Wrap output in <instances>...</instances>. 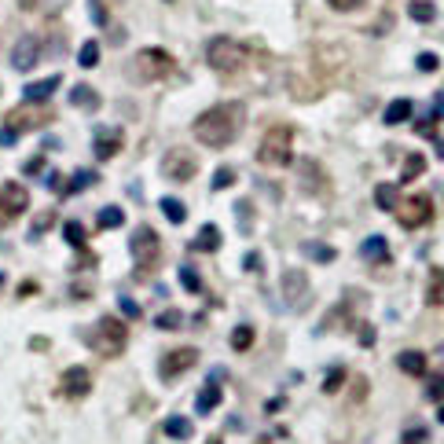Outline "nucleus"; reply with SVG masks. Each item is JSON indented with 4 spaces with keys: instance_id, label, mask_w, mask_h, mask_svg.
Listing matches in <instances>:
<instances>
[{
    "instance_id": "19",
    "label": "nucleus",
    "mask_w": 444,
    "mask_h": 444,
    "mask_svg": "<svg viewBox=\"0 0 444 444\" xmlns=\"http://www.w3.org/2000/svg\"><path fill=\"white\" fill-rule=\"evenodd\" d=\"M195 250H206V253H213L217 246H220V228L217 224H202L198 228V235H195V242H191Z\"/></svg>"
},
{
    "instance_id": "36",
    "label": "nucleus",
    "mask_w": 444,
    "mask_h": 444,
    "mask_svg": "<svg viewBox=\"0 0 444 444\" xmlns=\"http://www.w3.org/2000/svg\"><path fill=\"white\" fill-rule=\"evenodd\" d=\"M415 67H419L422 73H430V70H437V67H441V59L433 56V51H422V56L415 59Z\"/></svg>"
},
{
    "instance_id": "15",
    "label": "nucleus",
    "mask_w": 444,
    "mask_h": 444,
    "mask_svg": "<svg viewBox=\"0 0 444 444\" xmlns=\"http://www.w3.org/2000/svg\"><path fill=\"white\" fill-rule=\"evenodd\" d=\"M283 294H287V301H305V294H309V279H305V272H287L283 276Z\"/></svg>"
},
{
    "instance_id": "24",
    "label": "nucleus",
    "mask_w": 444,
    "mask_h": 444,
    "mask_svg": "<svg viewBox=\"0 0 444 444\" xmlns=\"http://www.w3.org/2000/svg\"><path fill=\"white\" fill-rule=\"evenodd\" d=\"M96 224L107 231V228H121L125 224V209L121 206H103L100 209V217H96Z\"/></svg>"
},
{
    "instance_id": "45",
    "label": "nucleus",
    "mask_w": 444,
    "mask_h": 444,
    "mask_svg": "<svg viewBox=\"0 0 444 444\" xmlns=\"http://www.w3.org/2000/svg\"><path fill=\"white\" fill-rule=\"evenodd\" d=\"M23 169H26V173H40V169H45V158H34V162H26Z\"/></svg>"
},
{
    "instance_id": "3",
    "label": "nucleus",
    "mask_w": 444,
    "mask_h": 444,
    "mask_svg": "<svg viewBox=\"0 0 444 444\" xmlns=\"http://www.w3.org/2000/svg\"><path fill=\"white\" fill-rule=\"evenodd\" d=\"M290 147H294V129L290 125H272L257 143V162L272 165V169L290 165Z\"/></svg>"
},
{
    "instance_id": "6",
    "label": "nucleus",
    "mask_w": 444,
    "mask_h": 444,
    "mask_svg": "<svg viewBox=\"0 0 444 444\" xmlns=\"http://www.w3.org/2000/svg\"><path fill=\"white\" fill-rule=\"evenodd\" d=\"M129 250H132V257H136V268L140 272H151L158 257H162V246H158V231L154 228H147L140 224L132 231V239H129Z\"/></svg>"
},
{
    "instance_id": "2",
    "label": "nucleus",
    "mask_w": 444,
    "mask_h": 444,
    "mask_svg": "<svg viewBox=\"0 0 444 444\" xmlns=\"http://www.w3.org/2000/svg\"><path fill=\"white\" fill-rule=\"evenodd\" d=\"M173 56L169 51H162V48H143V51H136L132 56V62H129V78L136 81V84H151V81H162V78H169L173 73Z\"/></svg>"
},
{
    "instance_id": "46",
    "label": "nucleus",
    "mask_w": 444,
    "mask_h": 444,
    "mask_svg": "<svg viewBox=\"0 0 444 444\" xmlns=\"http://www.w3.org/2000/svg\"><path fill=\"white\" fill-rule=\"evenodd\" d=\"M15 136H19V132H12V129H0V147L15 143Z\"/></svg>"
},
{
    "instance_id": "34",
    "label": "nucleus",
    "mask_w": 444,
    "mask_h": 444,
    "mask_svg": "<svg viewBox=\"0 0 444 444\" xmlns=\"http://www.w3.org/2000/svg\"><path fill=\"white\" fill-rule=\"evenodd\" d=\"M180 283H184V290H191V294L202 290V279H198V276H195V268H187V264L180 268Z\"/></svg>"
},
{
    "instance_id": "26",
    "label": "nucleus",
    "mask_w": 444,
    "mask_h": 444,
    "mask_svg": "<svg viewBox=\"0 0 444 444\" xmlns=\"http://www.w3.org/2000/svg\"><path fill=\"white\" fill-rule=\"evenodd\" d=\"M162 213H165L169 220H173V224H184V220H187V206L180 202V198L165 195V198H162Z\"/></svg>"
},
{
    "instance_id": "29",
    "label": "nucleus",
    "mask_w": 444,
    "mask_h": 444,
    "mask_svg": "<svg viewBox=\"0 0 444 444\" xmlns=\"http://www.w3.org/2000/svg\"><path fill=\"white\" fill-rule=\"evenodd\" d=\"M78 62H81L84 70H92V67H96V62H100V45H96V40H84L81 51H78Z\"/></svg>"
},
{
    "instance_id": "11",
    "label": "nucleus",
    "mask_w": 444,
    "mask_h": 444,
    "mask_svg": "<svg viewBox=\"0 0 444 444\" xmlns=\"http://www.w3.org/2000/svg\"><path fill=\"white\" fill-rule=\"evenodd\" d=\"M121 143H125L121 129H114V125H100V129H96V143H92V151H96L100 162H107V158H114V154L121 151Z\"/></svg>"
},
{
    "instance_id": "50",
    "label": "nucleus",
    "mask_w": 444,
    "mask_h": 444,
    "mask_svg": "<svg viewBox=\"0 0 444 444\" xmlns=\"http://www.w3.org/2000/svg\"><path fill=\"white\" fill-rule=\"evenodd\" d=\"M0 287H4V272H0Z\"/></svg>"
},
{
    "instance_id": "35",
    "label": "nucleus",
    "mask_w": 444,
    "mask_h": 444,
    "mask_svg": "<svg viewBox=\"0 0 444 444\" xmlns=\"http://www.w3.org/2000/svg\"><path fill=\"white\" fill-rule=\"evenodd\" d=\"M305 253L312 261H334V250L331 246H316V242H305Z\"/></svg>"
},
{
    "instance_id": "23",
    "label": "nucleus",
    "mask_w": 444,
    "mask_h": 444,
    "mask_svg": "<svg viewBox=\"0 0 444 444\" xmlns=\"http://www.w3.org/2000/svg\"><path fill=\"white\" fill-rule=\"evenodd\" d=\"M397 364H400V371H408V375H426V356L415 353V349H411V353H400Z\"/></svg>"
},
{
    "instance_id": "30",
    "label": "nucleus",
    "mask_w": 444,
    "mask_h": 444,
    "mask_svg": "<svg viewBox=\"0 0 444 444\" xmlns=\"http://www.w3.org/2000/svg\"><path fill=\"white\" fill-rule=\"evenodd\" d=\"M253 345V327H235V334H231V349H235V353H246V349Z\"/></svg>"
},
{
    "instance_id": "47",
    "label": "nucleus",
    "mask_w": 444,
    "mask_h": 444,
    "mask_svg": "<svg viewBox=\"0 0 444 444\" xmlns=\"http://www.w3.org/2000/svg\"><path fill=\"white\" fill-rule=\"evenodd\" d=\"M45 184L51 187V191H56V187L62 184V176H59V173H48V176H45Z\"/></svg>"
},
{
    "instance_id": "22",
    "label": "nucleus",
    "mask_w": 444,
    "mask_h": 444,
    "mask_svg": "<svg viewBox=\"0 0 444 444\" xmlns=\"http://www.w3.org/2000/svg\"><path fill=\"white\" fill-rule=\"evenodd\" d=\"M364 261H389V246H386V239L382 235H371V239H364Z\"/></svg>"
},
{
    "instance_id": "14",
    "label": "nucleus",
    "mask_w": 444,
    "mask_h": 444,
    "mask_svg": "<svg viewBox=\"0 0 444 444\" xmlns=\"http://www.w3.org/2000/svg\"><path fill=\"white\" fill-rule=\"evenodd\" d=\"M89 386H92V378H89L84 367H70V371L62 375V382H59V389L67 397H84V393H89Z\"/></svg>"
},
{
    "instance_id": "28",
    "label": "nucleus",
    "mask_w": 444,
    "mask_h": 444,
    "mask_svg": "<svg viewBox=\"0 0 444 444\" xmlns=\"http://www.w3.org/2000/svg\"><path fill=\"white\" fill-rule=\"evenodd\" d=\"M96 180H100V176L92 173V169H78V173L70 176V187H67V195H78V191H84V187H92Z\"/></svg>"
},
{
    "instance_id": "9",
    "label": "nucleus",
    "mask_w": 444,
    "mask_h": 444,
    "mask_svg": "<svg viewBox=\"0 0 444 444\" xmlns=\"http://www.w3.org/2000/svg\"><path fill=\"white\" fill-rule=\"evenodd\" d=\"M195 169H198V165H195V154H187V151H169V154H165V162H162V173H165L173 184L191 180Z\"/></svg>"
},
{
    "instance_id": "13",
    "label": "nucleus",
    "mask_w": 444,
    "mask_h": 444,
    "mask_svg": "<svg viewBox=\"0 0 444 444\" xmlns=\"http://www.w3.org/2000/svg\"><path fill=\"white\" fill-rule=\"evenodd\" d=\"M59 84H62V78H59V73H51V78H45V81L26 84V89H23V100H26V103H45L48 96H56V92H59Z\"/></svg>"
},
{
    "instance_id": "21",
    "label": "nucleus",
    "mask_w": 444,
    "mask_h": 444,
    "mask_svg": "<svg viewBox=\"0 0 444 444\" xmlns=\"http://www.w3.org/2000/svg\"><path fill=\"white\" fill-rule=\"evenodd\" d=\"M165 433L173 441H191V433H195V426H191V419H184V415H173V419H165Z\"/></svg>"
},
{
    "instance_id": "48",
    "label": "nucleus",
    "mask_w": 444,
    "mask_h": 444,
    "mask_svg": "<svg viewBox=\"0 0 444 444\" xmlns=\"http://www.w3.org/2000/svg\"><path fill=\"white\" fill-rule=\"evenodd\" d=\"M433 118H444V100H433Z\"/></svg>"
},
{
    "instance_id": "8",
    "label": "nucleus",
    "mask_w": 444,
    "mask_h": 444,
    "mask_svg": "<svg viewBox=\"0 0 444 444\" xmlns=\"http://www.w3.org/2000/svg\"><path fill=\"white\" fill-rule=\"evenodd\" d=\"M430 213H433V202H430V195H415V198H408V202L400 206L397 220H400V228L415 231V228H422V224H426V220H430Z\"/></svg>"
},
{
    "instance_id": "1",
    "label": "nucleus",
    "mask_w": 444,
    "mask_h": 444,
    "mask_svg": "<svg viewBox=\"0 0 444 444\" xmlns=\"http://www.w3.org/2000/svg\"><path fill=\"white\" fill-rule=\"evenodd\" d=\"M242 121H246L242 103H217V107H209L195 118V136L206 147H228L242 132Z\"/></svg>"
},
{
    "instance_id": "5",
    "label": "nucleus",
    "mask_w": 444,
    "mask_h": 444,
    "mask_svg": "<svg viewBox=\"0 0 444 444\" xmlns=\"http://www.w3.org/2000/svg\"><path fill=\"white\" fill-rule=\"evenodd\" d=\"M206 62L213 70H220V73H231V70H239L242 62H246V51H242V45L231 40V37H213L206 45Z\"/></svg>"
},
{
    "instance_id": "25",
    "label": "nucleus",
    "mask_w": 444,
    "mask_h": 444,
    "mask_svg": "<svg viewBox=\"0 0 444 444\" xmlns=\"http://www.w3.org/2000/svg\"><path fill=\"white\" fill-rule=\"evenodd\" d=\"M422 173H426V158H422V154H408L404 169H400V180H404V184H411V180H419Z\"/></svg>"
},
{
    "instance_id": "32",
    "label": "nucleus",
    "mask_w": 444,
    "mask_h": 444,
    "mask_svg": "<svg viewBox=\"0 0 444 444\" xmlns=\"http://www.w3.org/2000/svg\"><path fill=\"white\" fill-rule=\"evenodd\" d=\"M62 235H67V242H70V246H84V228L78 224V220H67V228H62Z\"/></svg>"
},
{
    "instance_id": "40",
    "label": "nucleus",
    "mask_w": 444,
    "mask_h": 444,
    "mask_svg": "<svg viewBox=\"0 0 444 444\" xmlns=\"http://www.w3.org/2000/svg\"><path fill=\"white\" fill-rule=\"evenodd\" d=\"M342 378H345V371H342V367H334V371L327 375V386H323V389H327V393H334V389L342 386Z\"/></svg>"
},
{
    "instance_id": "4",
    "label": "nucleus",
    "mask_w": 444,
    "mask_h": 444,
    "mask_svg": "<svg viewBox=\"0 0 444 444\" xmlns=\"http://www.w3.org/2000/svg\"><path fill=\"white\" fill-rule=\"evenodd\" d=\"M84 342L96 349L100 356H118L121 349H125V342H129V331H125L121 320H114V316H103V320H96V327L84 334Z\"/></svg>"
},
{
    "instance_id": "12",
    "label": "nucleus",
    "mask_w": 444,
    "mask_h": 444,
    "mask_svg": "<svg viewBox=\"0 0 444 444\" xmlns=\"http://www.w3.org/2000/svg\"><path fill=\"white\" fill-rule=\"evenodd\" d=\"M37 59H40V40L37 37H23L19 45L12 48V67L15 70H34L37 67Z\"/></svg>"
},
{
    "instance_id": "42",
    "label": "nucleus",
    "mask_w": 444,
    "mask_h": 444,
    "mask_svg": "<svg viewBox=\"0 0 444 444\" xmlns=\"http://www.w3.org/2000/svg\"><path fill=\"white\" fill-rule=\"evenodd\" d=\"M51 217H56V213H40V217L34 220V235H40V231H45V228L51 224Z\"/></svg>"
},
{
    "instance_id": "39",
    "label": "nucleus",
    "mask_w": 444,
    "mask_h": 444,
    "mask_svg": "<svg viewBox=\"0 0 444 444\" xmlns=\"http://www.w3.org/2000/svg\"><path fill=\"white\" fill-rule=\"evenodd\" d=\"M89 8H92V23H96V26H107V12H103V0H89Z\"/></svg>"
},
{
    "instance_id": "49",
    "label": "nucleus",
    "mask_w": 444,
    "mask_h": 444,
    "mask_svg": "<svg viewBox=\"0 0 444 444\" xmlns=\"http://www.w3.org/2000/svg\"><path fill=\"white\" fill-rule=\"evenodd\" d=\"M437 419H441V422H444V408H441V411H437Z\"/></svg>"
},
{
    "instance_id": "33",
    "label": "nucleus",
    "mask_w": 444,
    "mask_h": 444,
    "mask_svg": "<svg viewBox=\"0 0 444 444\" xmlns=\"http://www.w3.org/2000/svg\"><path fill=\"white\" fill-rule=\"evenodd\" d=\"M228 184H235V169H231V165H220L217 173H213V191H224Z\"/></svg>"
},
{
    "instance_id": "27",
    "label": "nucleus",
    "mask_w": 444,
    "mask_h": 444,
    "mask_svg": "<svg viewBox=\"0 0 444 444\" xmlns=\"http://www.w3.org/2000/svg\"><path fill=\"white\" fill-rule=\"evenodd\" d=\"M408 15L415 19V23H433V19H437V8H433L430 0H411V4H408Z\"/></svg>"
},
{
    "instance_id": "44",
    "label": "nucleus",
    "mask_w": 444,
    "mask_h": 444,
    "mask_svg": "<svg viewBox=\"0 0 444 444\" xmlns=\"http://www.w3.org/2000/svg\"><path fill=\"white\" fill-rule=\"evenodd\" d=\"M239 224L250 228V202H239Z\"/></svg>"
},
{
    "instance_id": "10",
    "label": "nucleus",
    "mask_w": 444,
    "mask_h": 444,
    "mask_svg": "<svg viewBox=\"0 0 444 444\" xmlns=\"http://www.w3.org/2000/svg\"><path fill=\"white\" fill-rule=\"evenodd\" d=\"M26 206H30V191H26V184H0V213H8V217H19V213H26Z\"/></svg>"
},
{
    "instance_id": "38",
    "label": "nucleus",
    "mask_w": 444,
    "mask_h": 444,
    "mask_svg": "<svg viewBox=\"0 0 444 444\" xmlns=\"http://www.w3.org/2000/svg\"><path fill=\"white\" fill-rule=\"evenodd\" d=\"M327 4H331L334 12H356V8H364L367 0H327Z\"/></svg>"
},
{
    "instance_id": "41",
    "label": "nucleus",
    "mask_w": 444,
    "mask_h": 444,
    "mask_svg": "<svg viewBox=\"0 0 444 444\" xmlns=\"http://www.w3.org/2000/svg\"><path fill=\"white\" fill-rule=\"evenodd\" d=\"M121 312L129 316V320H136V316H143V309H140V305H136L132 298H121Z\"/></svg>"
},
{
    "instance_id": "18",
    "label": "nucleus",
    "mask_w": 444,
    "mask_h": 444,
    "mask_svg": "<svg viewBox=\"0 0 444 444\" xmlns=\"http://www.w3.org/2000/svg\"><path fill=\"white\" fill-rule=\"evenodd\" d=\"M411 110H415V103H411V100H393V103L386 107L382 121H386V125H400V121L411 118Z\"/></svg>"
},
{
    "instance_id": "20",
    "label": "nucleus",
    "mask_w": 444,
    "mask_h": 444,
    "mask_svg": "<svg viewBox=\"0 0 444 444\" xmlns=\"http://www.w3.org/2000/svg\"><path fill=\"white\" fill-rule=\"evenodd\" d=\"M375 202H378V209L393 213V209L400 206V191H397V184H378V187H375Z\"/></svg>"
},
{
    "instance_id": "16",
    "label": "nucleus",
    "mask_w": 444,
    "mask_h": 444,
    "mask_svg": "<svg viewBox=\"0 0 444 444\" xmlns=\"http://www.w3.org/2000/svg\"><path fill=\"white\" fill-rule=\"evenodd\" d=\"M220 397H224V389H220L217 382H209V386L202 389V393L195 397V411H198V415H209V411H213V408L220 404Z\"/></svg>"
},
{
    "instance_id": "31",
    "label": "nucleus",
    "mask_w": 444,
    "mask_h": 444,
    "mask_svg": "<svg viewBox=\"0 0 444 444\" xmlns=\"http://www.w3.org/2000/svg\"><path fill=\"white\" fill-rule=\"evenodd\" d=\"M154 327H158V331H176V327H180V312H176V309L158 312L154 316Z\"/></svg>"
},
{
    "instance_id": "37",
    "label": "nucleus",
    "mask_w": 444,
    "mask_h": 444,
    "mask_svg": "<svg viewBox=\"0 0 444 444\" xmlns=\"http://www.w3.org/2000/svg\"><path fill=\"white\" fill-rule=\"evenodd\" d=\"M426 397H430V400H444V375H433V378H430Z\"/></svg>"
},
{
    "instance_id": "7",
    "label": "nucleus",
    "mask_w": 444,
    "mask_h": 444,
    "mask_svg": "<svg viewBox=\"0 0 444 444\" xmlns=\"http://www.w3.org/2000/svg\"><path fill=\"white\" fill-rule=\"evenodd\" d=\"M195 360H198V349L184 345V349H176V353H165V356H162V367H158V375H162L165 382H173V378H180L184 371H191Z\"/></svg>"
},
{
    "instance_id": "17",
    "label": "nucleus",
    "mask_w": 444,
    "mask_h": 444,
    "mask_svg": "<svg viewBox=\"0 0 444 444\" xmlns=\"http://www.w3.org/2000/svg\"><path fill=\"white\" fill-rule=\"evenodd\" d=\"M70 103L73 107H84V110H100V96H96V89H89V84H73Z\"/></svg>"
},
{
    "instance_id": "43",
    "label": "nucleus",
    "mask_w": 444,
    "mask_h": 444,
    "mask_svg": "<svg viewBox=\"0 0 444 444\" xmlns=\"http://www.w3.org/2000/svg\"><path fill=\"white\" fill-rule=\"evenodd\" d=\"M426 441V430H411V433H404V444H422Z\"/></svg>"
}]
</instances>
